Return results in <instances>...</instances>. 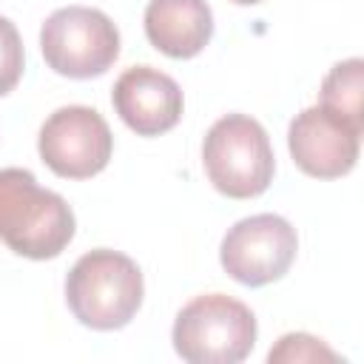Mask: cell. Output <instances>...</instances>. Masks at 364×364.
<instances>
[{
  "label": "cell",
  "mask_w": 364,
  "mask_h": 364,
  "mask_svg": "<svg viewBox=\"0 0 364 364\" xmlns=\"http://www.w3.org/2000/svg\"><path fill=\"white\" fill-rule=\"evenodd\" d=\"M74 210L68 202L40 188L26 168L0 171V239L26 259H54L74 239Z\"/></svg>",
  "instance_id": "1"
},
{
  "label": "cell",
  "mask_w": 364,
  "mask_h": 364,
  "mask_svg": "<svg viewBox=\"0 0 364 364\" xmlns=\"http://www.w3.org/2000/svg\"><path fill=\"white\" fill-rule=\"evenodd\" d=\"M142 273L119 250L97 247L74 262L65 279V301L74 318L91 330L125 327L142 304Z\"/></svg>",
  "instance_id": "2"
},
{
  "label": "cell",
  "mask_w": 364,
  "mask_h": 364,
  "mask_svg": "<svg viewBox=\"0 0 364 364\" xmlns=\"http://www.w3.org/2000/svg\"><path fill=\"white\" fill-rule=\"evenodd\" d=\"M171 336L191 364H236L256 344V316L233 296L205 293L176 313Z\"/></svg>",
  "instance_id": "3"
},
{
  "label": "cell",
  "mask_w": 364,
  "mask_h": 364,
  "mask_svg": "<svg viewBox=\"0 0 364 364\" xmlns=\"http://www.w3.org/2000/svg\"><path fill=\"white\" fill-rule=\"evenodd\" d=\"M202 162L213 188L230 199H253L273 182V148L267 131L247 114L216 119L202 145Z\"/></svg>",
  "instance_id": "4"
},
{
  "label": "cell",
  "mask_w": 364,
  "mask_h": 364,
  "mask_svg": "<svg viewBox=\"0 0 364 364\" xmlns=\"http://www.w3.org/2000/svg\"><path fill=\"white\" fill-rule=\"evenodd\" d=\"M40 48L51 71L71 80H91L105 74L119 57V31L100 9L65 6L43 23Z\"/></svg>",
  "instance_id": "5"
},
{
  "label": "cell",
  "mask_w": 364,
  "mask_h": 364,
  "mask_svg": "<svg viewBox=\"0 0 364 364\" xmlns=\"http://www.w3.org/2000/svg\"><path fill=\"white\" fill-rule=\"evenodd\" d=\"M299 250L296 228L279 213H256L239 219L222 239L219 262L225 273L247 287L282 279Z\"/></svg>",
  "instance_id": "6"
},
{
  "label": "cell",
  "mask_w": 364,
  "mask_h": 364,
  "mask_svg": "<svg viewBox=\"0 0 364 364\" xmlns=\"http://www.w3.org/2000/svg\"><path fill=\"white\" fill-rule=\"evenodd\" d=\"M37 148L57 176L88 179L108 165L114 136L100 111L88 105H63L43 122Z\"/></svg>",
  "instance_id": "7"
},
{
  "label": "cell",
  "mask_w": 364,
  "mask_h": 364,
  "mask_svg": "<svg viewBox=\"0 0 364 364\" xmlns=\"http://www.w3.org/2000/svg\"><path fill=\"white\" fill-rule=\"evenodd\" d=\"M361 131L350 119L338 117L324 105L304 108L293 117L287 131V145L293 162L316 179H336L353 171L358 159Z\"/></svg>",
  "instance_id": "8"
},
{
  "label": "cell",
  "mask_w": 364,
  "mask_h": 364,
  "mask_svg": "<svg viewBox=\"0 0 364 364\" xmlns=\"http://www.w3.org/2000/svg\"><path fill=\"white\" fill-rule=\"evenodd\" d=\"M119 119L139 136H159L182 117V88L173 77L151 65H134L119 74L111 91Z\"/></svg>",
  "instance_id": "9"
},
{
  "label": "cell",
  "mask_w": 364,
  "mask_h": 364,
  "mask_svg": "<svg viewBox=\"0 0 364 364\" xmlns=\"http://www.w3.org/2000/svg\"><path fill=\"white\" fill-rule=\"evenodd\" d=\"M145 34L156 51L188 60L210 43L213 11L208 0H151L145 9Z\"/></svg>",
  "instance_id": "10"
},
{
  "label": "cell",
  "mask_w": 364,
  "mask_h": 364,
  "mask_svg": "<svg viewBox=\"0 0 364 364\" xmlns=\"http://www.w3.org/2000/svg\"><path fill=\"white\" fill-rule=\"evenodd\" d=\"M361 77H364V63L361 57L341 60L330 68V74L321 82V102L324 108L336 111L338 117L350 119L353 125L364 128V111H361Z\"/></svg>",
  "instance_id": "11"
},
{
  "label": "cell",
  "mask_w": 364,
  "mask_h": 364,
  "mask_svg": "<svg viewBox=\"0 0 364 364\" xmlns=\"http://www.w3.org/2000/svg\"><path fill=\"white\" fill-rule=\"evenodd\" d=\"M267 361H338V353L330 350L321 338L310 333H287L279 338V344L267 353Z\"/></svg>",
  "instance_id": "12"
},
{
  "label": "cell",
  "mask_w": 364,
  "mask_h": 364,
  "mask_svg": "<svg viewBox=\"0 0 364 364\" xmlns=\"http://www.w3.org/2000/svg\"><path fill=\"white\" fill-rule=\"evenodd\" d=\"M23 77V40L17 26L0 14V97L9 94Z\"/></svg>",
  "instance_id": "13"
},
{
  "label": "cell",
  "mask_w": 364,
  "mask_h": 364,
  "mask_svg": "<svg viewBox=\"0 0 364 364\" xmlns=\"http://www.w3.org/2000/svg\"><path fill=\"white\" fill-rule=\"evenodd\" d=\"M233 3H239V6H256V3H262V0H233Z\"/></svg>",
  "instance_id": "14"
}]
</instances>
